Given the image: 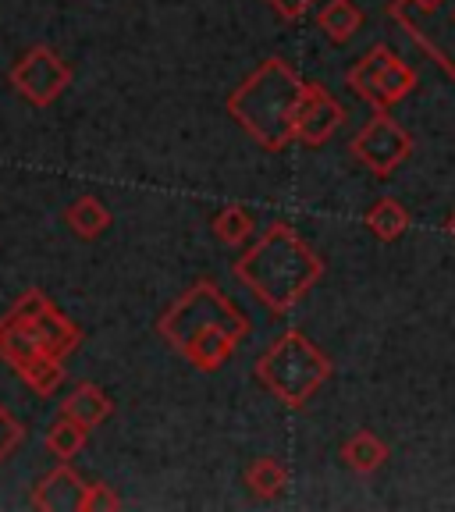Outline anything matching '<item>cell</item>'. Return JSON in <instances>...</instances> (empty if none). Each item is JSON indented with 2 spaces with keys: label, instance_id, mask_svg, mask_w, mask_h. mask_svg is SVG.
<instances>
[{
  "label": "cell",
  "instance_id": "cell-19",
  "mask_svg": "<svg viewBox=\"0 0 455 512\" xmlns=\"http://www.w3.org/2000/svg\"><path fill=\"white\" fill-rule=\"evenodd\" d=\"M25 384H29L36 395H54L57 388H61L64 381V360H54V356H40L36 363H29V367L22 370Z\"/></svg>",
  "mask_w": 455,
  "mask_h": 512
},
{
  "label": "cell",
  "instance_id": "cell-17",
  "mask_svg": "<svg viewBox=\"0 0 455 512\" xmlns=\"http://www.w3.org/2000/svg\"><path fill=\"white\" fill-rule=\"evenodd\" d=\"M86 438H89V427L79 424V420H72V416H61V420H54L47 431V452L54 459H61V463H68V459H75L86 448Z\"/></svg>",
  "mask_w": 455,
  "mask_h": 512
},
{
  "label": "cell",
  "instance_id": "cell-8",
  "mask_svg": "<svg viewBox=\"0 0 455 512\" xmlns=\"http://www.w3.org/2000/svg\"><path fill=\"white\" fill-rule=\"evenodd\" d=\"M345 121V107L320 82H306L303 107L296 118V143L303 146H324Z\"/></svg>",
  "mask_w": 455,
  "mask_h": 512
},
{
  "label": "cell",
  "instance_id": "cell-3",
  "mask_svg": "<svg viewBox=\"0 0 455 512\" xmlns=\"http://www.w3.org/2000/svg\"><path fill=\"white\" fill-rule=\"evenodd\" d=\"M306 82L292 64L281 57H267L232 96H228V114L242 125L249 139L264 150H285L296 143V118L303 107Z\"/></svg>",
  "mask_w": 455,
  "mask_h": 512
},
{
  "label": "cell",
  "instance_id": "cell-13",
  "mask_svg": "<svg viewBox=\"0 0 455 512\" xmlns=\"http://www.w3.org/2000/svg\"><path fill=\"white\" fill-rule=\"evenodd\" d=\"M363 224L370 228V235H374V239L399 242L402 235H406V228H409V210L402 207L395 196H381V200H374V207L367 210Z\"/></svg>",
  "mask_w": 455,
  "mask_h": 512
},
{
  "label": "cell",
  "instance_id": "cell-16",
  "mask_svg": "<svg viewBox=\"0 0 455 512\" xmlns=\"http://www.w3.org/2000/svg\"><path fill=\"white\" fill-rule=\"evenodd\" d=\"M246 488L253 498H278L288 488V470L274 456H260L256 463H249L246 470Z\"/></svg>",
  "mask_w": 455,
  "mask_h": 512
},
{
  "label": "cell",
  "instance_id": "cell-4",
  "mask_svg": "<svg viewBox=\"0 0 455 512\" xmlns=\"http://www.w3.org/2000/svg\"><path fill=\"white\" fill-rule=\"evenodd\" d=\"M253 374L278 402H285L288 409H303L328 384L331 360L303 331H285L256 360Z\"/></svg>",
  "mask_w": 455,
  "mask_h": 512
},
{
  "label": "cell",
  "instance_id": "cell-2",
  "mask_svg": "<svg viewBox=\"0 0 455 512\" xmlns=\"http://www.w3.org/2000/svg\"><path fill=\"white\" fill-rule=\"evenodd\" d=\"M320 274H324V260L306 246V239L292 224H271L235 260V278L274 313H288L303 303Z\"/></svg>",
  "mask_w": 455,
  "mask_h": 512
},
{
  "label": "cell",
  "instance_id": "cell-20",
  "mask_svg": "<svg viewBox=\"0 0 455 512\" xmlns=\"http://www.w3.org/2000/svg\"><path fill=\"white\" fill-rule=\"evenodd\" d=\"M121 505L125 502H121L114 488H107V484H89L86 495H82L79 512H114V509H121Z\"/></svg>",
  "mask_w": 455,
  "mask_h": 512
},
{
  "label": "cell",
  "instance_id": "cell-24",
  "mask_svg": "<svg viewBox=\"0 0 455 512\" xmlns=\"http://www.w3.org/2000/svg\"><path fill=\"white\" fill-rule=\"evenodd\" d=\"M445 232L455 239V210H452V214H448V221H445Z\"/></svg>",
  "mask_w": 455,
  "mask_h": 512
},
{
  "label": "cell",
  "instance_id": "cell-14",
  "mask_svg": "<svg viewBox=\"0 0 455 512\" xmlns=\"http://www.w3.org/2000/svg\"><path fill=\"white\" fill-rule=\"evenodd\" d=\"M64 224L79 239H100L107 232V224H111V210L96 200V196H79V200H72L68 210H64Z\"/></svg>",
  "mask_w": 455,
  "mask_h": 512
},
{
  "label": "cell",
  "instance_id": "cell-7",
  "mask_svg": "<svg viewBox=\"0 0 455 512\" xmlns=\"http://www.w3.org/2000/svg\"><path fill=\"white\" fill-rule=\"evenodd\" d=\"M72 68L50 47H32L11 68V86L29 100L32 107H50L64 89L72 86Z\"/></svg>",
  "mask_w": 455,
  "mask_h": 512
},
{
  "label": "cell",
  "instance_id": "cell-11",
  "mask_svg": "<svg viewBox=\"0 0 455 512\" xmlns=\"http://www.w3.org/2000/svg\"><path fill=\"white\" fill-rule=\"evenodd\" d=\"M61 409H64V416H72V420H79V424H86L89 431H93V427H100L107 416L114 413V402L100 384L82 381V384H75L72 395L64 399Z\"/></svg>",
  "mask_w": 455,
  "mask_h": 512
},
{
  "label": "cell",
  "instance_id": "cell-25",
  "mask_svg": "<svg viewBox=\"0 0 455 512\" xmlns=\"http://www.w3.org/2000/svg\"><path fill=\"white\" fill-rule=\"evenodd\" d=\"M452 18H455V15H452Z\"/></svg>",
  "mask_w": 455,
  "mask_h": 512
},
{
  "label": "cell",
  "instance_id": "cell-23",
  "mask_svg": "<svg viewBox=\"0 0 455 512\" xmlns=\"http://www.w3.org/2000/svg\"><path fill=\"white\" fill-rule=\"evenodd\" d=\"M445 0H413V8L420 11V15H431V11H438Z\"/></svg>",
  "mask_w": 455,
  "mask_h": 512
},
{
  "label": "cell",
  "instance_id": "cell-21",
  "mask_svg": "<svg viewBox=\"0 0 455 512\" xmlns=\"http://www.w3.org/2000/svg\"><path fill=\"white\" fill-rule=\"evenodd\" d=\"M22 438H25V427L18 424L8 406H0V459H8L22 445Z\"/></svg>",
  "mask_w": 455,
  "mask_h": 512
},
{
  "label": "cell",
  "instance_id": "cell-5",
  "mask_svg": "<svg viewBox=\"0 0 455 512\" xmlns=\"http://www.w3.org/2000/svg\"><path fill=\"white\" fill-rule=\"evenodd\" d=\"M345 82H349L352 93L360 96V100H367L374 111H388V107L406 100L416 89V72L392 47L377 43V47H370L360 61L352 64Z\"/></svg>",
  "mask_w": 455,
  "mask_h": 512
},
{
  "label": "cell",
  "instance_id": "cell-12",
  "mask_svg": "<svg viewBox=\"0 0 455 512\" xmlns=\"http://www.w3.org/2000/svg\"><path fill=\"white\" fill-rule=\"evenodd\" d=\"M363 25V11L352 4V0H328L324 8L317 11V29L328 36L331 43H349Z\"/></svg>",
  "mask_w": 455,
  "mask_h": 512
},
{
  "label": "cell",
  "instance_id": "cell-22",
  "mask_svg": "<svg viewBox=\"0 0 455 512\" xmlns=\"http://www.w3.org/2000/svg\"><path fill=\"white\" fill-rule=\"evenodd\" d=\"M274 8V15L285 18V22H299V18L310 15V8L317 4V0H267Z\"/></svg>",
  "mask_w": 455,
  "mask_h": 512
},
{
  "label": "cell",
  "instance_id": "cell-15",
  "mask_svg": "<svg viewBox=\"0 0 455 512\" xmlns=\"http://www.w3.org/2000/svg\"><path fill=\"white\" fill-rule=\"evenodd\" d=\"M342 459L356 473H377L384 466V459H388V445L374 431H356L342 445Z\"/></svg>",
  "mask_w": 455,
  "mask_h": 512
},
{
  "label": "cell",
  "instance_id": "cell-6",
  "mask_svg": "<svg viewBox=\"0 0 455 512\" xmlns=\"http://www.w3.org/2000/svg\"><path fill=\"white\" fill-rule=\"evenodd\" d=\"M349 150L370 175L388 178L413 153V136L388 111H374V118L352 136Z\"/></svg>",
  "mask_w": 455,
  "mask_h": 512
},
{
  "label": "cell",
  "instance_id": "cell-10",
  "mask_svg": "<svg viewBox=\"0 0 455 512\" xmlns=\"http://www.w3.org/2000/svg\"><path fill=\"white\" fill-rule=\"evenodd\" d=\"M18 320H22V317H18ZM25 324L32 328V335H36L40 349L47 352V356H54V360H68V356H72V352L79 349V342H82L79 328H75L72 320L64 317L54 303H50L43 313H36L32 320H25Z\"/></svg>",
  "mask_w": 455,
  "mask_h": 512
},
{
  "label": "cell",
  "instance_id": "cell-18",
  "mask_svg": "<svg viewBox=\"0 0 455 512\" xmlns=\"http://www.w3.org/2000/svg\"><path fill=\"white\" fill-rule=\"evenodd\" d=\"M210 228H214L217 242H224V246H242V242L256 232V221L246 207H224L214 214Z\"/></svg>",
  "mask_w": 455,
  "mask_h": 512
},
{
  "label": "cell",
  "instance_id": "cell-1",
  "mask_svg": "<svg viewBox=\"0 0 455 512\" xmlns=\"http://www.w3.org/2000/svg\"><path fill=\"white\" fill-rule=\"evenodd\" d=\"M157 335L168 345H175L192 367L214 374L232 360L235 345L249 335V317L214 281H196L157 320Z\"/></svg>",
  "mask_w": 455,
  "mask_h": 512
},
{
  "label": "cell",
  "instance_id": "cell-9",
  "mask_svg": "<svg viewBox=\"0 0 455 512\" xmlns=\"http://www.w3.org/2000/svg\"><path fill=\"white\" fill-rule=\"evenodd\" d=\"M89 484H82V477L68 463H61L57 470H50L47 477L32 488V505L40 512H79L82 495Z\"/></svg>",
  "mask_w": 455,
  "mask_h": 512
}]
</instances>
